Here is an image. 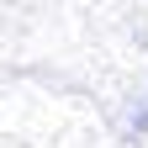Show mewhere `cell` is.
<instances>
[]
</instances>
